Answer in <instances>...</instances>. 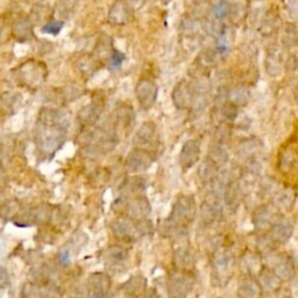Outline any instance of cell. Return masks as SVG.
Here are the masks:
<instances>
[{
    "mask_svg": "<svg viewBox=\"0 0 298 298\" xmlns=\"http://www.w3.org/2000/svg\"><path fill=\"white\" fill-rule=\"evenodd\" d=\"M123 210L130 219L142 220L146 219L152 212L151 204L143 196H138L134 198H126L123 203Z\"/></svg>",
    "mask_w": 298,
    "mask_h": 298,
    "instance_id": "4",
    "label": "cell"
},
{
    "mask_svg": "<svg viewBox=\"0 0 298 298\" xmlns=\"http://www.w3.org/2000/svg\"><path fill=\"white\" fill-rule=\"evenodd\" d=\"M293 233V224L292 221L288 219H282L275 223L271 227V231L267 235L268 240L271 241L272 245H282L288 243L290 237Z\"/></svg>",
    "mask_w": 298,
    "mask_h": 298,
    "instance_id": "8",
    "label": "cell"
},
{
    "mask_svg": "<svg viewBox=\"0 0 298 298\" xmlns=\"http://www.w3.org/2000/svg\"><path fill=\"white\" fill-rule=\"evenodd\" d=\"M144 288H146V280L141 276L133 277L125 287V289H127V291L132 295H138V293L142 292Z\"/></svg>",
    "mask_w": 298,
    "mask_h": 298,
    "instance_id": "27",
    "label": "cell"
},
{
    "mask_svg": "<svg viewBox=\"0 0 298 298\" xmlns=\"http://www.w3.org/2000/svg\"><path fill=\"white\" fill-rule=\"evenodd\" d=\"M232 262V255L228 252H220L213 259V265L218 271H225Z\"/></svg>",
    "mask_w": 298,
    "mask_h": 298,
    "instance_id": "28",
    "label": "cell"
},
{
    "mask_svg": "<svg viewBox=\"0 0 298 298\" xmlns=\"http://www.w3.org/2000/svg\"><path fill=\"white\" fill-rule=\"evenodd\" d=\"M197 213V204L193 196L183 195L177 198L172 205V210L169 218L166 220L172 226L187 228L190 223L195 219Z\"/></svg>",
    "mask_w": 298,
    "mask_h": 298,
    "instance_id": "1",
    "label": "cell"
},
{
    "mask_svg": "<svg viewBox=\"0 0 298 298\" xmlns=\"http://www.w3.org/2000/svg\"><path fill=\"white\" fill-rule=\"evenodd\" d=\"M265 68L271 76L280 75L282 70V57L279 49H272L268 51V56L265 58Z\"/></svg>",
    "mask_w": 298,
    "mask_h": 298,
    "instance_id": "22",
    "label": "cell"
},
{
    "mask_svg": "<svg viewBox=\"0 0 298 298\" xmlns=\"http://www.w3.org/2000/svg\"><path fill=\"white\" fill-rule=\"evenodd\" d=\"M143 298H159L158 295H156L155 291H151L149 293H147V295H144Z\"/></svg>",
    "mask_w": 298,
    "mask_h": 298,
    "instance_id": "37",
    "label": "cell"
},
{
    "mask_svg": "<svg viewBox=\"0 0 298 298\" xmlns=\"http://www.w3.org/2000/svg\"><path fill=\"white\" fill-rule=\"evenodd\" d=\"M155 161V156L148 149L135 148L128 154L126 168L130 172H141L147 170Z\"/></svg>",
    "mask_w": 298,
    "mask_h": 298,
    "instance_id": "2",
    "label": "cell"
},
{
    "mask_svg": "<svg viewBox=\"0 0 298 298\" xmlns=\"http://www.w3.org/2000/svg\"><path fill=\"white\" fill-rule=\"evenodd\" d=\"M274 273L280 280L288 281L291 279L295 274V263L291 256L289 255H282L275 264V271Z\"/></svg>",
    "mask_w": 298,
    "mask_h": 298,
    "instance_id": "15",
    "label": "cell"
},
{
    "mask_svg": "<svg viewBox=\"0 0 298 298\" xmlns=\"http://www.w3.org/2000/svg\"><path fill=\"white\" fill-rule=\"evenodd\" d=\"M223 217V206H221L219 197L215 195L208 196L207 199L200 207V218L205 225H212L218 221Z\"/></svg>",
    "mask_w": 298,
    "mask_h": 298,
    "instance_id": "7",
    "label": "cell"
},
{
    "mask_svg": "<svg viewBox=\"0 0 298 298\" xmlns=\"http://www.w3.org/2000/svg\"><path fill=\"white\" fill-rule=\"evenodd\" d=\"M174 262L181 271H187V269L192 268L195 264V256L189 248L180 247L176 249L174 254Z\"/></svg>",
    "mask_w": 298,
    "mask_h": 298,
    "instance_id": "18",
    "label": "cell"
},
{
    "mask_svg": "<svg viewBox=\"0 0 298 298\" xmlns=\"http://www.w3.org/2000/svg\"><path fill=\"white\" fill-rule=\"evenodd\" d=\"M202 27L200 22L195 18H187L184 19L182 23H181V29H182L185 34L193 35L199 31V28Z\"/></svg>",
    "mask_w": 298,
    "mask_h": 298,
    "instance_id": "29",
    "label": "cell"
},
{
    "mask_svg": "<svg viewBox=\"0 0 298 298\" xmlns=\"http://www.w3.org/2000/svg\"><path fill=\"white\" fill-rule=\"evenodd\" d=\"M282 41H283L284 46L288 48L298 46V27L293 25V23H285Z\"/></svg>",
    "mask_w": 298,
    "mask_h": 298,
    "instance_id": "23",
    "label": "cell"
},
{
    "mask_svg": "<svg viewBox=\"0 0 298 298\" xmlns=\"http://www.w3.org/2000/svg\"><path fill=\"white\" fill-rule=\"evenodd\" d=\"M108 18L114 25H125L132 19V9L126 3H115L112 6Z\"/></svg>",
    "mask_w": 298,
    "mask_h": 298,
    "instance_id": "14",
    "label": "cell"
},
{
    "mask_svg": "<svg viewBox=\"0 0 298 298\" xmlns=\"http://www.w3.org/2000/svg\"><path fill=\"white\" fill-rule=\"evenodd\" d=\"M156 139H158V131H156L155 124L148 122L142 124V126L136 132L134 142L138 144L139 148L144 149L147 146H153Z\"/></svg>",
    "mask_w": 298,
    "mask_h": 298,
    "instance_id": "11",
    "label": "cell"
},
{
    "mask_svg": "<svg viewBox=\"0 0 298 298\" xmlns=\"http://www.w3.org/2000/svg\"><path fill=\"white\" fill-rule=\"evenodd\" d=\"M220 56H221V54L217 49L203 51V53L200 54L199 57H198L199 67H202V68L213 67L217 62L219 61Z\"/></svg>",
    "mask_w": 298,
    "mask_h": 298,
    "instance_id": "25",
    "label": "cell"
},
{
    "mask_svg": "<svg viewBox=\"0 0 298 298\" xmlns=\"http://www.w3.org/2000/svg\"><path fill=\"white\" fill-rule=\"evenodd\" d=\"M58 257H59V260H61V262L62 263H69V261H70V257H69V253H68L67 251H62L61 253H59L58 254Z\"/></svg>",
    "mask_w": 298,
    "mask_h": 298,
    "instance_id": "36",
    "label": "cell"
},
{
    "mask_svg": "<svg viewBox=\"0 0 298 298\" xmlns=\"http://www.w3.org/2000/svg\"><path fill=\"white\" fill-rule=\"evenodd\" d=\"M259 287L262 288L265 291H274L279 289L281 285V280L276 276V274L271 271L261 272L259 275Z\"/></svg>",
    "mask_w": 298,
    "mask_h": 298,
    "instance_id": "20",
    "label": "cell"
},
{
    "mask_svg": "<svg viewBox=\"0 0 298 298\" xmlns=\"http://www.w3.org/2000/svg\"><path fill=\"white\" fill-rule=\"evenodd\" d=\"M243 198V187L237 181H232V182L227 183L226 188L224 191V199L225 204L232 212H234Z\"/></svg>",
    "mask_w": 298,
    "mask_h": 298,
    "instance_id": "12",
    "label": "cell"
},
{
    "mask_svg": "<svg viewBox=\"0 0 298 298\" xmlns=\"http://www.w3.org/2000/svg\"><path fill=\"white\" fill-rule=\"evenodd\" d=\"M219 166L216 162L208 158L205 159L198 169V176L199 178L204 181V182H208V181H213L217 177V172H218Z\"/></svg>",
    "mask_w": 298,
    "mask_h": 298,
    "instance_id": "21",
    "label": "cell"
},
{
    "mask_svg": "<svg viewBox=\"0 0 298 298\" xmlns=\"http://www.w3.org/2000/svg\"><path fill=\"white\" fill-rule=\"evenodd\" d=\"M192 287L193 280L190 275L183 272L174 274L169 281V295L171 298H185Z\"/></svg>",
    "mask_w": 298,
    "mask_h": 298,
    "instance_id": "5",
    "label": "cell"
},
{
    "mask_svg": "<svg viewBox=\"0 0 298 298\" xmlns=\"http://www.w3.org/2000/svg\"><path fill=\"white\" fill-rule=\"evenodd\" d=\"M120 114V120L125 125V126H128V125H132L133 120H134V113H133V110L131 107H124L122 111L119 112Z\"/></svg>",
    "mask_w": 298,
    "mask_h": 298,
    "instance_id": "33",
    "label": "cell"
},
{
    "mask_svg": "<svg viewBox=\"0 0 298 298\" xmlns=\"http://www.w3.org/2000/svg\"><path fill=\"white\" fill-rule=\"evenodd\" d=\"M95 298H107L105 295H98V296H96Z\"/></svg>",
    "mask_w": 298,
    "mask_h": 298,
    "instance_id": "38",
    "label": "cell"
},
{
    "mask_svg": "<svg viewBox=\"0 0 298 298\" xmlns=\"http://www.w3.org/2000/svg\"><path fill=\"white\" fill-rule=\"evenodd\" d=\"M171 99L178 110L191 107L193 102V87L187 80H182L175 86L171 94Z\"/></svg>",
    "mask_w": 298,
    "mask_h": 298,
    "instance_id": "10",
    "label": "cell"
},
{
    "mask_svg": "<svg viewBox=\"0 0 298 298\" xmlns=\"http://www.w3.org/2000/svg\"><path fill=\"white\" fill-rule=\"evenodd\" d=\"M211 11H212L213 18L221 21V20L229 15V12H231V4L227 2H218L212 6Z\"/></svg>",
    "mask_w": 298,
    "mask_h": 298,
    "instance_id": "26",
    "label": "cell"
},
{
    "mask_svg": "<svg viewBox=\"0 0 298 298\" xmlns=\"http://www.w3.org/2000/svg\"><path fill=\"white\" fill-rule=\"evenodd\" d=\"M147 187V181L141 178V177H135V178H133L130 181V183H128V189L132 192H139V191H143L144 189Z\"/></svg>",
    "mask_w": 298,
    "mask_h": 298,
    "instance_id": "32",
    "label": "cell"
},
{
    "mask_svg": "<svg viewBox=\"0 0 298 298\" xmlns=\"http://www.w3.org/2000/svg\"><path fill=\"white\" fill-rule=\"evenodd\" d=\"M113 232L116 236L119 237H135L138 235V231H136V224L130 218H122L116 220L113 224Z\"/></svg>",
    "mask_w": 298,
    "mask_h": 298,
    "instance_id": "16",
    "label": "cell"
},
{
    "mask_svg": "<svg viewBox=\"0 0 298 298\" xmlns=\"http://www.w3.org/2000/svg\"><path fill=\"white\" fill-rule=\"evenodd\" d=\"M295 191L291 190V189H283V190L276 193L275 198H274V205H275L277 210L289 211L293 206V204H295Z\"/></svg>",
    "mask_w": 298,
    "mask_h": 298,
    "instance_id": "17",
    "label": "cell"
},
{
    "mask_svg": "<svg viewBox=\"0 0 298 298\" xmlns=\"http://www.w3.org/2000/svg\"><path fill=\"white\" fill-rule=\"evenodd\" d=\"M279 221V210L274 204L261 205L253 215V223L259 229L272 227Z\"/></svg>",
    "mask_w": 298,
    "mask_h": 298,
    "instance_id": "6",
    "label": "cell"
},
{
    "mask_svg": "<svg viewBox=\"0 0 298 298\" xmlns=\"http://www.w3.org/2000/svg\"><path fill=\"white\" fill-rule=\"evenodd\" d=\"M237 295L240 298H259L260 296V287L259 284L253 281L245 282L237 289Z\"/></svg>",
    "mask_w": 298,
    "mask_h": 298,
    "instance_id": "24",
    "label": "cell"
},
{
    "mask_svg": "<svg viewBox=\"0 0 298 298\" xmlns=\"http://www.w3.org/2000/svg\"><path fill=\"white\" fill-rule=\"evenodd\" d=\"M262 148V142L257 139H245L239 143L236 147V154L240 156L241 159L245 160H253L255 156L261 152Z\"/></svg>",
    "mask_w": 298,
    "mask_h": 298,
    "instance_id": "13",
    "label": "cell"
},
{
    "mask_svg": "<svg viewBox=\"0 0 298 298\" xmlns=\"http://www.w3.org/2000/svg\"><path fill=\"white\" fill-rule=\"evenodd\" d=\"M158 84L148 78L141 79L135 87L136 98L143 110H151L154 106L156 98H158Z\"/></svg>",
    "mask_w": 298,
    "mask_h": 298,
    "instance_id": "3",
    "label": "cell"
},
{
    "mask_svg": "<svg viewBox=\"0 0 298 298\" xmlns=\"http://www.w3.org/2000/svg\"><path fill=\"white\" fill-rule=\"evenodd\" d=\"M125 61V55L123 53H120L119 50L114 49L113 54L111 56V66L113 69H118L122 66L123 62Z\"/></svg>",
    "mask_w": 298,
    "mask_h": 298,
    "instance_id": "34",
    "label": "cell"
},
{
    "mask_svg": "<svg viewBox=\"0 0 298 298\" xmlns=\"http://www.w3.org/2000/svg\"><path fill=\"white\" fill-rule=\"evenodd\" d=\"M107 254L108 257H110L111 260H113L114 262H123V261L126 260L128 256L126 249L120 247V246H113V247H111L108 249Z\"/></svg>",
    "mask_w": 298,
    "mask_h": 298,
    "instance_id": "31",
    "label": "cell"
},
{
    "mask_svg": "<svg viewBox=\"0 0 298 298\" xmlns=\"http://www.w3.org/2000/svg\"><path fill=\"white\" fill-rule=\"evenodd\" d=\"M249 100V92L245 87H233L227 88L226 91V100L225 102L231 103L232 105L237 108L245 106Z\"/></svg>",
    "mask_w": 298,
    "mask_h": 298,
    "instance_id": "19",
    "label": "cell"
},
{
    "mask_svg": "<svg viewBox=\"0 0 298 298\" xmlns=\"http://www.w3.org/2000/svg\"><path fill=\"white\" fill-rule=\"evenodd\" d=\"M200 158V143L198 140H188L180 153V164L184 170H189Z\"/></svg>",
    "mask_w": 298,
    "mask_h": 298,
    "instance_id": "9",
    "label": "cell"
},
{
    "mask_svg": "<svg viewBox=\"0 0 298 298\" xmlns=\"http://www.w3.org/2000/svg\"><path fill=\"white\" fill-rule=\"evenodd\" d=\"M288 67L291 68L292 70H298V53L292 55L288 61Z\"/></svg>",
    "mask_w": 298,
    "mask_h": 298,
    "instance_id": "35",
    "label": "cell"
},
{
    "mask_svg": "<svg viewBox=\"0 0 298 298\" xmlns=\"http://www.w3.org/2000/svg\"><path fill=\"white\" fill-rule=\"evenodd\" d=\"M64 22L61 21V20H57V19H53V20H49L46 25L42 27L41 32L43 34H50V35H57L59 32L62 31Z\"/></svg>",
    "mask_w": 298,
    "mask_h": 298,
    "instance_id": "30",
    "label": "cell"
}]
</instances>
